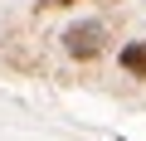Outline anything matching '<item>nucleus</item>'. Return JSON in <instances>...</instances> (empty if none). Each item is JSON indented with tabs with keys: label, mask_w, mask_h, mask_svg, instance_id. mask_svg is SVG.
I'll return each instance as SVG.
<instances>
[{
	"label": "nucleus",
	"mask_w": 146,
	"mask_h": 141,
	"mask_svg": "<svg viewBox=\"0 0 146 141\" xmlns=\"http://www.w3.org/2000/svg\"><path fill=\"white\" fill-rule=\"evenodd\" d=\"M54 5H68V0H54Z\"/></svg>",
	"instance_id": "7ed1b4c3"
},
{
	"label": "nucleus",
	"mask_w": 146,
	"mask_h": 141,
	"mask_svg": "<svg viewBox=\"0 0 146 141\" xmlns=\"http://www.w3.org/2000/svg\"><path fill=\"white\" fill-rule=\"evenodd\" d=\"M63 49L73 54V58H98L102 49H107V24L102 20H78V24H68L63 29Z\"/></svg>",
	"instance_id": "f257e3e1"
},
{
	"label": "nucleus",
	"mask_w": 146,
	"mask_h": 141,
	"mask_svg": "<svg viewBox=\"0 0 146 141\" xmlns=\"http://www.w3.org/2000/svg\"><path fill=\"white\" fill-rule=\"evenodd\" d=\"M117 58H122V68H127L131 78H141V83H146V44H127Z\"/></svg>",
	"instance_id": "f03ea898"
},
{
	"label": "nucleus",
	"mask_w": 146,
	"mask_h": 141,
	"mask_svg": "<svg viewBox=\"0 0 146 141\" xmlns=\"http://www.w3.org/2000/svg\"><path fill=\"white\" fill-rule=\"evenodd\" d=\"M117 141H127V136H117Z\"/></svg>",
	"instance_id": "20e7f679"
}]
</instances>
